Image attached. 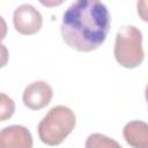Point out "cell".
<instances>
[{
  "label": "cell",
  "mask_w": 148,
  "mask_h": 148,
  "mask_svg": "<svg viewBox=\"0 0 148 148\" xmlns=\"http://www.w3.org/2000/svg\"><path fill=\"white\" fill-rule=\"evenodd\" d=\"M30 131L22 125H10L0 130V148H32Z\"/></svg>",
  "instance_id": "6"
},
{
  "label": "cell",
  "mask_w": 148,
  "mask_h": 148,
  "mask_svg": "<svg viewBox=\"0 0 148 148\" xmlns=\"http://www.w3.org/2000/svg\"><path fill=\"white\" fill-rule=\"evenodd\" d=\"M110 22L109 9L103 2L77 0L62 15L61 36L69 47L81 52H90L104 43Z\"/></svg>",
  "instance_id": "1"
},
{
  "label": "cell",
  "mask_w": 148,
  "mask_h": 148,
  "mask_svg": "<svg viewBox=\"0 0 148 148\" xmlns=\"http://www.w3.org/2000/svg\"><path fill=\"white\" fill-rule=\"evenodd\" d=\"M7 23H6V21H5V18L0 15V43H1V40L6 37V35H7Z\"/></svg>",
  "instance_id": "11"
},
{
  "label": "cell",
  "mask_w": 148,
  "mask_h": 148,
  "mask_svg": "<svg viewBox=\"0 0 148 148\" xmlns=\"http://www.w3.org/2000/svg\"><path fill=\"white\" fill-rule=\"evenodd\" d=\"M7 62H8V50L6 45L0 43V68L6 66Z\"/></svg>",
  "instance_id": "10"
},
{
  "label": "cell",
  "mask_w": 148,
  "mask_h": 148,
  "mask_svg": "<svg viewBox=\"0 0 148 148\" xmlns=\"http://www.w3.org/2000/svg\"><path fill=\"white\" fill-rule=\"evenodd\" d=\"M86 148H123L116 140L101 134L92 133L86 140Z\"/></svg>",
  "instance_id": "8"
},
{
  "label": "cell",
  "mask_w": 148,
  "mask_h": 148,
  "mask_svg": "<svg viewBox=\"0 0 148 148\" xmlns=\"http://www.w3.org/2000/svg\"><path fill=\"white\" fill-rule=\"evenodd\" d=\"M15 112V103L8 95L0 92V121L9 119Z\"/></svg>",
  "instance_id": "9"
},
{
  "label": "cell",
  "mask_w": 148,
  "mask_h": 148,
  "mask_svg": "<svg viewBox=\"0 0 148 148\" xmlns=\"http://www.w3.org/2000/svg\"><path fill=\"white\" fill-rule=\"evenodd\" d=\"M75 113L65 105H56L49 110L38 125L40 141L49 146L60 145L74 130Z\"/></svg>",
  "instance_id": "2"
},
{
  "label": "cell",
  "mask_w": 148,
  "mask_h": 148,
  "mask_svg": "<svg viewBox=\"0 0 148 148\" xmlns=\"http://www.w3.org/2000/svg\"><path fill=\"white\" fill-rule=\"evenodd\" d=\"M13 23L22 35H34L38 32L43 24V16L38 9L30 3H22L13 14Z\"/></svg>",
  "instance_id": "4"
},
{
  "label": "cell",
  "mask_w": 148,
  "mask_h": 148,
  "mask_svg": "<svg viewBox=\"0 0 148 148\" xmlns=\"http://www.w3.org/2000/svg\"><path fill=\"white\" fill-rule=\"evenodd\" d=\"M126 142L133 148H148V125L142 120H132L123 128Z\"/></svg>",
  "instance_id": "7"
},
{
  "label": "cell",
  "mask_w": 148,
  "mask_h": 148,
  "mask_svg": "<svg viewBox=\"0 0 148 148\" xmlns=\"http://www.w3.org/2000/svg\"><path fill=\"white\" fill-rule=\"evenodd\" d=\"M52 96V87L46 81H35L25 87L22 99L27 108L31 110H40L49 105Z\"/></svg>",
  "instance_id": "5"
},
{
  "label": "cell",
  "mask_w": 148,
  "mask_h": 148,
  "mask_svg": "<svg viewBox=\"0 0 148 148\" xmlns=\"http://www.w3.org/2000/svg\"><path fill=\"white\" fill-rule=\"evenodd\" d=\"M113 53L117 62L126 68L141 65L145 58L141 31L134 25L121 27L116 35Z\"/></svg>",
  "instance_id": "3"
}]
</instances>
